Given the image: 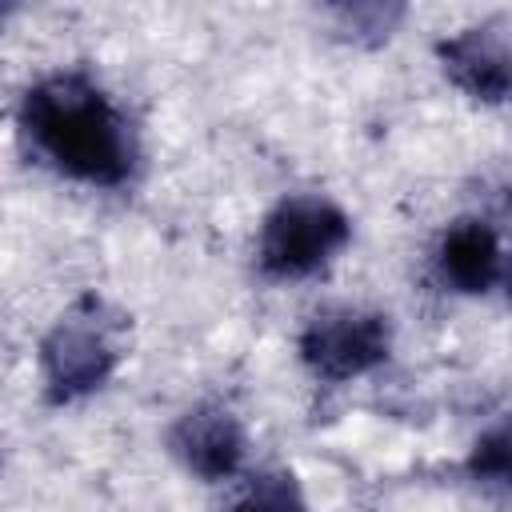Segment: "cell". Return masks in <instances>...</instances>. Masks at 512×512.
Masks as SVG:
<instances>
[{"mask_svg":"<svg viewBox=\"0 0 512 512\" xmlns=\"http://www.w3.org/2000/svg\"><path fill=\"white\" fill-rule=\"evenodd\" d=\"M20 140L36 164L84 188H124L140 172V140L112 92L80 72L40 76L16 108Z\"/></svg>","mask_w":512,"mask_h":512,"instance_id":"obj_1","label":"cell"},{"mask_svg":"<svg viewBox=\"0 0 512 512\" xmlns=\"http://www.w3.org/2000/svg\"><path fill=\"white\" fill-rule=\"evenodd\" d=\"M504 272L500 236L488 220H452L432 248V276L456 296H484Z\"/></svg>","mask_w":512,"mask_h":512,"instance_id":"obj_7","label":"cell"},{"mask_svg":"<svg viewBox=\"0 0 512 512\" xmlns=\"http://www.w3.org/2000/svg\"><path fill=\"white\" fill-rule=\"evenodd\" d=\"M328 16L336 32L352 44H384L404 20V8L400 4H336L328 8Z\"/></svg>","mask_w":512,"mask_h":512,"instance_id":"obj_9","label":"cell"},{"mask_svg":"<svg viewBox=\"0 0 512 512\" xmlns=\"http://www.w3.org/2000/svg\"><path fill=\"white\" fill-rule=\"evenodd\" d=\"M120 364V320L96 300H76L40 340V380L48 404H76L100 392Z\"/></svg>","mask_w":512,"mask_h":512,"instance_id":"obj_3","label":"cell"},{"mask_svg":"<svg viewBox=\"0 0 512 512\" xmlns=\"http://www.w3.org/2000/svg\"><path fill=\"white\" fill-rule=\"evenodd\" d=\"M168 452L196 480H232L244 468L248 436L224 404H196L168 428Z\"/></svg>","mask_w":512,"mask_h":512,"instance_id":"obj_5","label":"cell"},{"mask_svg":"<svg viewBox=\"0 0 512 512\" xmlns=\"http://www.w3.org/2000/svg\"><path fill=\"white\" fill-rule=\"evenodd\" d=\"M508 300H512V264H508Z\"/></svg>","mask_w":512,"mask_h":512,"instance_id":"obj_11","label":"cell"},{"mask_svg":"<svg viewBox=\"0 0 512 512\" xmlns=\"http://www.w3.org/2000/svg\"><path fill=\"white\" fill-rule=\"evenodd\" d=\"M444 76L480 104L512 100V40L500 24H472L436 44Z\"/></svg>","mask_w":512,"mask_h":512,"instance_id":"obj_6","label":"cell"},{"mask_svg":"<svg viewBox=\"0 0 512 512\" xmlns=\"http://www.w3.org/2000/svg\"><path fill=\"white\" fill-rule=\"evenodd\" d=\"M228 512H308V500L292 472H260L228 504Z\"/></svg>","mask_w":512,"mask_h":512,"instance_id":"obj_10","label":"cell"},{"mask_svg":"<svg viewBox=\"0 0 512 512\" xmlns=\"http://www.w3.org/2000/svg\"><path fill=\"white\" fill-rule=\"evenodd\" d=\"M352 240V220L328 196L296 192L272 204L256 236V268L264 280L288 284L324 272Z\"/></svg>","mask_w":512,"mask_h":512,"instance_id":"obj_2","label":"cell"},{"mask_svg":"<svg viewBox=\"0 0 512 512\" xmlns=\"http://www.w3.org/2000/svg\"><path fill=\"white\" fill-rule=\"evenodd\" d=\"M300 360L324 384H348L376 372L392 356V320L376 308L332 304L308 316L300 328Z\"/></svg>","mask_w":512,"mask_h":512,"instance_id":"obj_4","label":"cell"},{"mask_svg":"<svg viewBox=\"0 0 512 512\" xmlns=\"http://www.w3.org/2000/svg\"><path fill=\"white\" fill-rule=\"evenodd\" d=\"M464 472L476 488L500 496V500H512V416H500L496 424H488L468 460H464Z\"/></svg>","mask_w":512,"mask_h":512,"instance_id":"obj_8","label":"cell"}]
</instances>
